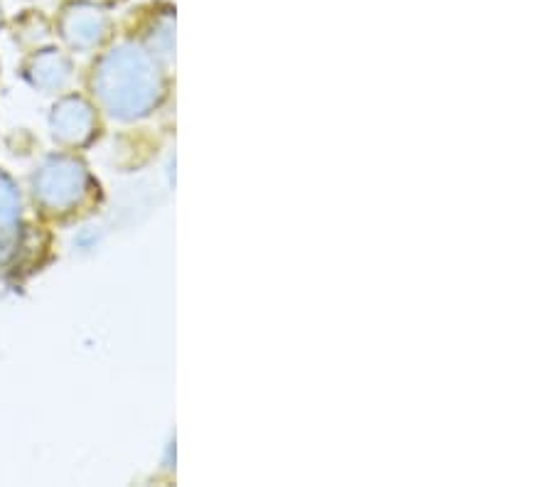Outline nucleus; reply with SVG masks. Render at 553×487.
<instances>
[{
  "label": "nucleus",
  "instance_id": "obj_2",
  "mask_svg": "<svg viewBox=\"0 0 553 487\" xmlns=\"http://www.w3.org/2000/svg\"><path fill=\"white\" fill-rule=\"evenodd\" d=\"M74 187H77V173L69 168L47 170L40 180L42 195H45L50 202H55V205L57 202L72 200Z\"/></svg>",
  "mask_w": 553,
  "mask_h": 487
},
{
  "label": "nucleus",
  "instance_id": "obj_4",
  "mask_svg": "<svg viewBox=\"0 0 553 487\" xmlns=\"http://www.w3.org/2000/svg\"><path fill=\"white\" fill-rule=\"evenodd\" d=\"M15 212H18V200H15L13 187H10L5 175H0V229L13 222Z\"/></svg>",
  "mask_w": 553,
  "mask_h": 487
},
{
  "label": "nucleus",
  "instance_id": "obj_1",
  "mask_svg": "<svg viewBox=\"0 0 553 487\" xmlns=\"http://www.w3.org/2000/svg\"><path fill=\"white\" fill-rule=\"evenodd\" d=\"M62 28L72 45L87 47L94 45L101 37V32L106 28V18L99 10L89 8V5H72V8L64 13Z\"/></svg>",
  "mask_w": 553,
  "mask_h": 487
},
{
  "label": "nucleus",
  "instance_id": "obj_3",
  "mask_svg": "<svg viewBox=\"0 0 553 487\" xmlns=\"http://www.w3.org/2000/svg\"><path fill=\"white\" fill-rule=\"evenodd\" d=\"M87 126V114L77 109H64L57 116V131L67 138H77Z\"/></svg>",
  "mask_w": 553,
  "mask_h": 487
}]
</instances>
